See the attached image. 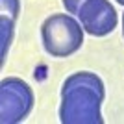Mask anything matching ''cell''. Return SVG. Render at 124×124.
<instances>
[{
	"label": "cell",
	"instance_id": "5b68a950",
	"mask_svg": "<svg viewBox=\"0 0 124 124\" xmlns=\"http://www.w3.org/2000/svg\"><path fill=\"white\" fill-rule=\"evenodd\" d=\"M2 2V15H0V43H2V59L4 63L6 52L9 48L11 37H13V28L15 21L19 17V0H0Z\"/></svg>",
	"mask_w": 124,
	"mask_h": 124
},
{
	"label": "cell",
	"instance_id": "3957f363",
	"mask_svg": "<svg viewBox=\"0 0 124 124\" xmlns=\"http://www.w3.org/2000/svg\"><path fill=\"white\" fill-rule=\"evenodd\" d=\"M33 108V93L21 78H6L0 83V120L15 124L24 120Z\"/></svg>",
	"mask_w": 124,
	"mask_h": 124
},
{
	"label": "cell",
	"instance_id": "7a4b0ae2",
	"mask_svg": "<svg viewBox=\"0 0 124 124\" xmlns=\"http://www.w3.org/2000/svg\"><path fill=\"white\" fill-rule=\"evenodd\" d=\"M41 39L52 57H69L82 48L83 28L67 13H54L43 22Z\"/></svg>",
	"mask_w": 124,
	"mask_h": 124
},
{
	"label": "cell",
	"instance_id": "8992f818",
	"mask_svg": "<svg viewBox=\"0 0 124 124\" xmlns=\"http://www.w3.org/2000/svg\"><path fill=\"white\" fill-rule=\"evenodd\" d=\"M82 2L83 0H63V6H65L67 13H74L76 15V11H78V8H80Z\"/></svg>",
	"mask_w": 124,
	"mask_h": 124
},
{
	"label": "cell",
	"instance_id": "277c9868",
	"mask_svg": "<svg viewBox=\"0 0 124 124\" xmlns=\"http://www.w3.org/2000/svg\"><path fill=\"white\" fill-rule=\"evenodd\" d=\"M76 15L83 31L94 37L108 35L117 26V11L108 0H83Z\"/></svg>",
	"mask_w": 124,
	"mask_h": 124
},
{
	"label": "cell",
	"instance_id": "ba28073f",
	"mask_svg": "<svg viewBox=\"0 0 124 124\" xmlns=\"http://www.w3.org/2000/svg\"><path fill=\"white\" fill-rule=\"evenodd\" d=\"M117 2H119V4H120V6H124V0H117Z\"/></svg>",
	"mask_w": 124,
	"mask_h": 124
},
{
	"label": "cell",
	"instance_id": "52a82bcc",
	"mask_svg": "<svg viewBox=\"0 0 124 124\" xmlns=\"http://www.w3.org/2000/svg\"><path fill=\"white\" fill-rule=\"evenodd\" d=\"M122 35H124V15H122Z\"/></svg>",
	"mask_w": 124,
	"mask_h": 124
},
{
	"label": "cell",
	"instance_id": "6da1fadb",
	"mask_svg": "<svg viewBox=\"0 0 124 124\" xmlns=\"http://www.w3.org/2000/svg\"><path fill=\"white\" fill-rule=\"evenodd\" d=\"M106 96L104 82L82 70L65 80L61 87L59 120L63 124H104L100 106Z\"/></svg>",
	"mask_w": 124,
	"mask_h": 124
}]
</instances>
